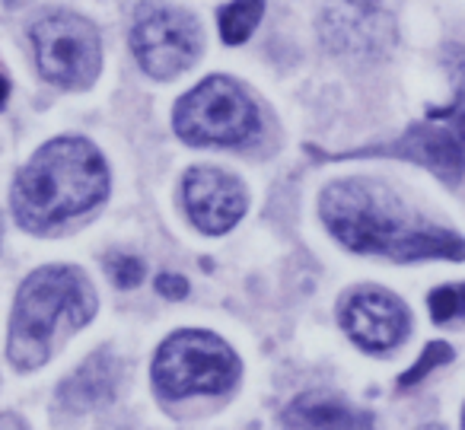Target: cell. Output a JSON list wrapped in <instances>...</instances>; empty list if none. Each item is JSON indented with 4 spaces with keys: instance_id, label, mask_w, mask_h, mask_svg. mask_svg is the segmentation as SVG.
Segmentation results:
<instances>
[{
    "instance_id": "21",
    "label": "cell",
    "mask_w": 465,
    "mask_h": 430,
    "mask_svg": "<svg viewBox=\"0 0 465 430\" xmlns=\"http://www.w3.org/2000/svg\"><path fill=\"white\" fill-rule=\"evenodd\" d=\"M420 430H443V427H437V424H427V427H420Z\"/></svg>"
},
{
    "instance_id": "10",
    "label": "cell",
    "mask_w": 465,
    "mask_h": 430,
    "mask_svg": "<svg viewBox=\"0 0 465 430\" xmlns=\"http://www.w3.org/2000/svg\"><path fill=\"white\" fill-rule=\"evenodd\" d=\"M389 154H399L405 160H418L430 166L446 182H456L465 175V112H452L450 125H420L408 131L399 144L389 147Z\"/></svg>"
},
{
    "instance_id": "3",
    "label": "cell",
    "mask_w": 465,
    "mask_h": 430,
    "mask_svg": "<svg viewBox=\"0 0 465 430\" xmlns=\"http://www.w3.org/2000/svg\"><path fill=\"white\" fill-rule=\"evenodd\" d=\"M96 315V290L90 277L71 265H48L23 281L10 322V360L35 370L52 357L61 325L80 328Z\"/></svg>"
},
{
    "instance_id": "14",
    "label": "cell",
    "mask_w": 465,
    "mask_h": 430,
    "mask_svg": "<svg viewBox=\"0 0 465 430\" xmlns=\"http://www.w3.org/2000/svg\"><path fill=\"white\" fill-rule=\"evenodd\" d=\"M430 315L433 322H452L465 315V284H450L430 294Z\"/></svg>"
},
{
    "instance_id": "7",
    "label": "cell",
    "mask_w": 465,
    "mask_h": 430,
    "mask_svg": "<svg viewBox=\"0 0 465 430\" xmlns=\"http://www.w3.org/2000/svg\"><path fill=\"white\" fill-rule=\"evenodd\" d=\"M137 65L156 80L188 71L201 55V26L192 14L166 4H141L131 29Z\"/></svg>"
},
{
    "instance_id": "13",
    "label": "cell",
    "mask_w": 465,
    "mask_h": 430,
    "mask_svg": "<svg viewBox=\"0 0 465 430\" xmlns=\"http://www.w3.org/2000/svg\"><path fill=\"white\" fill-rule=\"evenodd\" d=\"M262 14H265V0H232L220 10V35L226 45H242L255 33Z\"/></svg>"
},
{
    "instance_id": "6",
    "label": "cell",
    "mask_w": 465,
    "mask_h": 430,
    "mask_svg": "<svg viewBox=\"0 0 465 430\" xmlns=\"http://www.w3.org/2000/svg\"><path fill=\"white\" fill-rule=\"evenodd\" d=\"M33 48L42 77L64 90H86L103 67L99 33L84 16L54 14L39 20L33 26Z\"/></svg>"
},
{
    "instance_id": "19",
    "label": "cell",
    "mask_w": 465,
    "mask_h": 430,
    "mask_svg": "<svg viewBox=\"0 0 465 430\" xmlns=\"http://www.w3.org/2000/svg\"><path fill=\"white\" fill-rule=\"evenodd\" d=\"M351 7H357V10H363V14H370V10H376V4L380 0H348Z\"/></svg>"
},
{
    "instance_id": "15",
    "label": "cell",
    "mask_w": 465,
    "mask_h": 430,
    "mask_svg": "<svg viewBox=\"0 0 465 430\" xmlns=\"http://www.w3.org/2000/svg\"><path fill=\"white\" fill-rule=\"evenodd\" d=\"M105 268H109L112 281L118 284V287H137L143 277V262L134 255H122V252H115V255H109V262H105Z\"/></svg>"
},
{
    "instance_id": "1",
    "label": "cell",
    "mask_w": 465,
    "mask_h": 430,
    "mask_svg": "<svg viewBox=\"0 0 465 430\" xmlns=\"http://www.w3.org/2000/svg\"><path fill=\"white\" fill-rule=\"evenodd\" d=\"M322 220L338 243L363 255H386L395 262L465 258L462 236L420 217L392 188L373 179H341L325 188Z\"/></svg>"
},
{
    "instance_id": "9",
    "label": "cell",
    "mask_w": 465,
    "mask_h": 430,
    "mask_svg": "<svg viewBox=\"0 0 465 430\" xmlns=\"http://www.w3.org/2000/svg\"><path fill=\"white\" fill-rule=\"evenodd\" d=\"M341 325L367 351H389L408 335V309L386 290L363 287L344 300Z\"/></svg>"
},
{
    "instance_id": "4",
    "label": "cell",
    "mask_w": 465,
    "mask_h": 430,
    "mask_svg": "<svg viewBox=\"0 0 465 430\" xmlns=\"http://www.w3.org/2000/svg\"><path fill=\"white\" fill-rule=\"evenodd\" d=\"M240 360L226 341L211 332H175L163 341L153 360V385L166 398H185L194 392L217 395L236 385Z\"/></svg>"
},
{
    "instance_id": "8",
    "label": "cell",
    "mask_w": 465,
    "mask_h": 430,
    "mask_svg": "<svg viewBox=\"0 0 465 430\" xmlns=\"http://www.w3.org/2000/svg\"><path fill=\"white\" fill-rule=\"evenodd\" d=\"M182 198L192 224L211 236L232 230L246 214V188L220 169H192L182 185Z\"/></svg>"
},
{
    "instance_id": "12",
    "label": "cell",
    "mask_w": 465,
    "mask_h": 430,
    "mask_svg": "<svg viewBox=\"0 0 465 430\" xmlns=\"http://www.w3.org/2000/svg\"><path fill=\"white\" fill-rule=\"evenodd\" d=\"M287 430H373V417L329 392H306L284 408Z\"/></svg>"
},
{
    "instance_id": "17",
    "label": "cell",
    "mask_w": 465,
    "mask_h": 430,
    "mask_svg": "<svg viewBox=\"0 0 465 430\" xmlns=\"http://www.w3.org/2000/svg\"><path fill=\"white\" fill-rule=\"evenodd\" d=\"M156 290H160L166 300H182V296L188 294V284H185V277H179V275H160L156 277Z\"/></svg>"
},
{
    "instance_id": "2",
    "label": "cell",
    "mask_w": 465,
    "mask_h": 430,
    "mask_svg": "<svg viewBox=\"0 0 465 430\" xmlns=\"http://www.w3.org/2000/svg\"><path fill=\"white\" fill-rule=\"evenodd\" d=\"M109 192L105 160L84 137H58L23 166L14 185V214L26 230H48L96 207Z\"/></svg>"
},
{
    "instance_id": "5",
    "label": "cell",
    "mask_w": 465,
    "mask_h": 430,
    "mask_svg": "<svg viewBox=\"0 0 465 430\" xmlns=\"http://www.w3.org/2000/svg\"><path fill=\"white\" fill-rule=\"evenodd\" d=\"M175 131L185 144L236 147L259 135V112L240 84L230 77H207L175 105Z\"/></svg>"
},
{
    "instance_id": "16",
    "label": "cell",
    "mask_w": 465,
    "mask_h": 430,
    "mask_svg": "<svg viewBox=\"0 0 465 430\" xmlns=\"http://www.w3.org/2000/svg\"><path fill=\"white\" fill-rule=\"evenodd\" d=\"M452 357V351H450V345H427V351H424V357L418 360V366H411V370L401 376V385H411V383H418L424 373H430L433 366H440V364H446V360Z\"/></svg>"
},
{
    "instance_id": "20",
    "label": "cell",
    "mask_w": 465,
    "mask_h": 430,
    "mask_svg": "<svg viewBox=\"0 0 465 430\" xmlns=\"http://www.w3.org/2000/svg\"><path fill=\"white\" fill-rule=\"evenodd\" d=\"M0 430H23V424L16 417H0Z\"/></svg>"
},
{
    "instance_id": "22",
    "label": "cell",
    "mask_w": 465,
    "mask_h": 430,
    "mask_svg": "<svg viewBox=\"0 0 465 430\" xmlns=\"http://www.w3.org/2000/svg\"><path fill=\"white\" fill-rule=\"evenodd\" d=\"M115 430H131V427H115Z\"/></svg>"
},
{
    "instance_id": "11",
    "label": "cell",
    "mask_w": 465,
    "mask_h": 430,
    "mask_svg": "<svg viewBox=\"0 0 465 430\" xmlns=\"http://www.w3.org/2000/svg\"><path fill=\"white\" fill-rule=\"evenodd\" d=\"M118 383H122V364L109 351H99L61 383L58 398L67 411L84 415V411L109 405L118 395Z\"/></svg>"
},
{
    "instance_id": "18",
    "label": "cell",
    "mask_w": 465,
    "mask_h": 430,
    "mask_svg": "<svg viewBox=\"0 0 465 430\" xmlns=\"http://www.w3.org/2000/svg\"><path fill=\"white\" fill-rule=\"evenodd\" d=\"M7 96H10V77H7V71L0 67V109H4V103H7Z\"/></svg>"
}]
</instances>
